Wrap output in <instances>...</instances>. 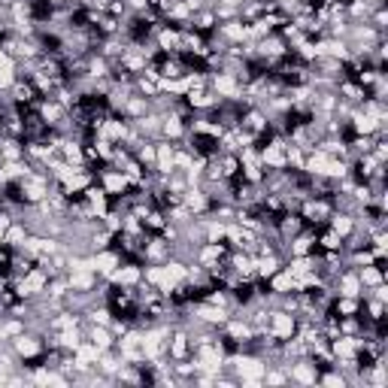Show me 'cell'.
I'll return each mask as SVG.
<instances>
[{"instance_id":"obj_2","label":"cell","mask_w":388,"mask_h":388,"mask_svg":"<svg viewBox=\"0 0 388 388\" xmlns=\"http://www.w3.org/2000/svg\"><path fill=\"white\" fill-rule=\"evenodd\" d=\"M27 237H31V230H27V228L22 225V221H15V219H13V225H9V228H6V234H4V243H6L9 249H15V252H18V249H25Z\"/></svg>"},{"instance_id":"obj_3","label":"cell","mask_w":388,"mask_h":388,"mask_svg":"<svg viewBox=\"0 0 388 388\" xmlns=\"http://www.w3.org/2000/svg\"><path fill=\"white\" fill-rule=\"evenodd\" d=\"M358 270V279H361L364 289H373V285L385 282V267L380 264H364V267H355Z\"/></svg>"},{"instance_id":"obj_1","label":"cell","mask_w":388,"mask_h":388,"mask_svg":"<svg viewBox=\"0 0 388 388\" xmlns=\"http://www.w3.org/2000/svg\"><path fill=\"white\" fill-rule=\"evenodd\" d=\"M267 331L276 337V340H289L294 337V331H298V316L289 310H270V321H267Z\"/></svg>"}]
</instances>
